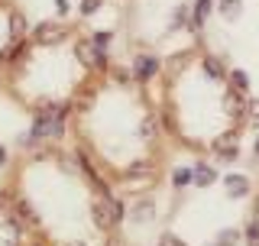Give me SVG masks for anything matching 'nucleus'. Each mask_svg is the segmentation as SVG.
I'll list each match as a JSON object with an SVG mask.
<instances>
[{
  "label": "nucleus",
  "instance_id": "5",
  "mask_svg": "<svg viewBox=\"0 0 259 246\" xmlns=\"http://www.w3.org/2000/svg\"><path fill=\"white\" fill-rule=\"evenodd\" d=\"M224 185H227V194H230V198H246L249 194V178L246 175H227Z\"/></svg>",
  "mask_w": 259,
  "mask_h": 246
},
{
  "label": "nucleus",
  "instance_id": "9",
  "mask_svg": "<svg viewBox=\"0 0 259 246\" xmlns=\"http://www.w3.org/2000/svg\"><path fill=\"white\" fill-rule=\"evenodd\" d=\"M194 178V172L191 169H185V172H175V188H188V182Z\"/></svg>",
  "mask_w": 259,
  "mask_h": 246
},
{
  "label": "nucleus",
  "instance_id": "11",
  "mask_svg": "<svg viewBox=\"0 0 259 246\" xmlns=\"http://www.w3.org/2000/svg\"><path fill=\"white\" fill-rule=\"evenodd\" d=\"M0 162H7V149H4V146H0Z\"/></svg>",
  "mask_w": 259,
  "mask_h": 246
},
{
  "label": "nucleus",
  "instance_id": "6",
  "mask_svg": "<svg viewBox=\"0 0 259 246\" xmlns=\"http://www.w3.org/2000/svg\"><path fill=\"white\" fill-rule=\"evenodd\" d=\"M214 169L207 166V159H198V166H194V182H198V188H207L210 182H214Z\"/></svg>",
  "mask_w": 259,
  "mask_h": 246
},
{
  "label": "nucleus",
  "instance_id": "7",
  "mask_svg": "<svg viewBox=\"0 0 259 246\" xmlns=\"http://www.w3.org/2000/svg\"><path fill=\"white\" fill-rule=\"evenodd\" d=\"M217 10H221L224 20H237V16L243 13V0H221V4H217Z\"/></svg>",
  "mask_w": 259,
  "mask_h": 246
},
{
  "label": "nucleus",
  "instance_id": "10",
  "mask_svg": "<svg viewBox=\"0 0 259 246\" xmlns=\"http://www.w3.org/2000/svg\"><path fill=\"white\" fill-rule=\"evenodd\" d=\"M159 246H185V243L178 240L175 233H162V236H159Z\"/></svg>",
  "mask_w": 259,
  "mask_h": 246
},
{
  "label": "nucleus",
  "instance_id": "4",
  "mask_svg": "<svg viewBox=\"0 0 259 246\" xmlns=\"http://www.w3.org/2000/svg\"><path fill=\"white\" fill-rule=\"evenodd\" d=\"M107 68V52L97 49L81 26L42 23L29 29L23 43H16L4 85L32 113H68Z\"/></svg>",
  "mask_w": 259,
  "mask_h": 246
},
{
  "label": "nucleus",
  "instance_id": "1",
  "mask_svg": "<svg viewBox=\"0 0 259 246\" xmlns=\"http://www.w3.org/2000/svg\"><path fill=\"white\" fill-rule=\"evenodd\" d=\"M162 113L149 97V85L130 68H107L71 107V133L78 149L104 178L136 185L159 178Z\"/></svg>",
  "mask_w": 259,
  "mask_h": 246
},
{
  "label": "nucleus",
  "instance_id": "3",
  "mask_svg": "<svg viewBox=\"0 0 259 246\" xmlns=\"http://www.w3.org/2000/svg\"><path fill=\"white\" fill-rule=\"evenodd\" d=\"M159 113L178 146L233 162L240 159L243 127L253 120V101L230 81V65L217 52L185 49L162 65Z\"/></svg>",
  "mask_w": 259,
  "mask_h": 246
},
{
  "label": "nucleus",
  "instance_id": "8",
  "mask_svg": "<svg viewBox=\"0 0 259 246\" xmlns=\"http://www.w3.org/2000/svg\"><path fill=\"white\" fill-rule=\"evenodd\" d=\"M237 240H240V230H221V236H217L214 246H233Z\"/></svg>",
  "mask_w": 259,
  "mask_h": 246
},
{
  "label": "nucleus",
  "instance_id": "12",
  "mask_svg": "<svg viewBox=\"0 0 259 246\" xmlns=\"http://www.w3.org/2000/svg\"><path fill=\"white\" fill-rule=\"evenodd\" d=\"M256 211H259V201H256Z\"/></svg>",
  "mask_w": 259,
  "mask_h": 246
},
{
  "label": "nucleus",
  "instance_id": "2",
  "mask_svg": "<svg viewBox=\"0 0 259 246\" xmlns=\"http://www.w3.org/2000/svg\"><path fill=\"white\" fill-rule=\"evenodd\" d=\"M23 220L46 246H110L120 204L84 152L42 149L13 175Z\"/></svg>",
  "mask_w": 259,
  "mask_h": 246
}]
</instances>
